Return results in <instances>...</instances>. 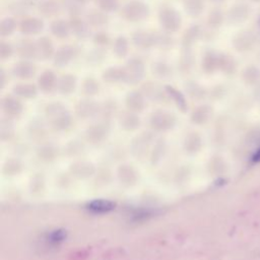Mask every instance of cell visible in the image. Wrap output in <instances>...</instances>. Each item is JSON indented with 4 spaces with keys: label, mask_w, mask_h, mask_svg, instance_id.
I'll use <instances>...</instances> for the list:
<instances>
[{
    "label": "cell",
    "mask_w": 260,
    "mask_h": 260,
    "mask_svg": "<svg viewBox=\"0 0 260 260\" xmlns=\"http://www.w3.org/2000/svg\"><path fill=\"white\" fill-rule=\"evenodd\" d=\"M150 8L141 0H132L120 10L121 17L128 22H141L149 17Z\"/></svg>",
    "instance_id": "1"
},
{
    "label": "cell",
    "mask_w": 260,
    "mask_h": 260,
    "mask_svg": "<svg viewBox=\"0 0 260 260\" xmlns=\"http://www.w3.org/2000/svg\"><path fill=\"white\" fill-rule=\"evenodd\" d=\"M157 18L162 30L168 34L177 32L180 30L183 23V18L180 11L171 6L161 7L158 11Z\"/></svg>",
    "instance_id": "2"
},
{
    "label": "cell",
    "mask_w": 260,
    "mask_h": 260,
    "mask_svg": "<svg viewBox=\"0 0 260 260\" xmlns=\"http://www.w3.org/2000/svg\"><path fill=\"white\" fill-rule=\"evenodd\" d=\"M145 75V65L138 57L130 58L123 66V82L137 84Z\"/></svg>",
    "instance_id": "3"
},
{
    "label": "cell",
    "mask_w": 260,
    "mask_h": 260,
    "mask_svg": "<svg viewBox=\"0 0 260 260\" xmlns=\"http://www.w3.org/2000/svg\"><path fill=\"white\" fill-rule=\"evenodd\" d=\"M79 48L74 45H64L60 47L53 57L55 66L59 68L68 66L79 55Z\"/></svg>",
    "instance_id": "4"
},
{
    "label": "cell",
    "mask_w": 260,
    "mask_h": 260,
    "mask_svg": "<svg viewBox=\"0 0 260 260\" xmlns=\"http://www.w3.org/2000/svg\"><path fill=\"white\" fill-rule=\"evenodd\" d=\"M132 44L140 50H148L156 47V31L136 30L131 35Z\"/></svg>",
    "instance_id": "5"
},
{
    "label": "cell",
    "mask_w": 260,
    "mask_h": 260,
    "mask_svg": "<svg viewBox=\"0 0 260 260\" xmlns=\"http://www.w3.org/2000/svg\"><path fill=\"white\" fill-rule=\"evenodd\" d=\"M45 28L43 19L39 17H25L18 24L19 31L24 36H36L41 34Z\"/></svg>",
    "instance_id": "6"
},
{
    "label": "cell",
    "mask_w": 260,
    "mask_h": 260,
    "mask_svg": "<svg viewBox=\"0 0 260 260\" xmlns=\"http://www.w3.org/2000/svg\"><path fill=\"white\" fill-rule=\"evenodd\" d=\"M71 34L79 40H87L91 36L90 24L81 19L80 16H70L69 19Z\"/></svg>",
    "instance_id": "7"
},
{
    "label": "cell",
    "mask_w": 260,
    "mask_h": 260,
    "mask_svg": "<svg viewBox=\"0 0 260 260\" xmlns=\"http://www.w3.org/2000/svg\"><path fill=\"white\" fill-rule=\"evenodd\" d=\"M15 52L22 60L37 59V43L30 39H20L15 45Z\"/></svg>",
    "instance_id": "8"
},
{
    "label": "cell",
    "mask_w": 260,
    "mask_h": 260,
    "mask_svg": "<svg viewBox=\"0 0 260 260\" xmlns=\"http://www.w3.org/2000/svg\"><path fill=\"white\" fill-rule=\"evenodd\" d=\"M11 72L19 79H30L35 76L37 67L30 60H20L12 66Z\"/></svg>",
    "instance_id": "9"
},
{
    "label": "cell",
    "mask_w": 260,
    "mask_h": 260,
    "mask_svg": "<svg viewBox=\"0 0 260 260\" xmlns=\"http://www.w3.org/2000/svg\"><path fill=\"white\" fill-rule=\"evenodd\" d=\"M37 59L46 61L55 55V47L53 41L49 37H41L37 40Z\"/></svg>",
    "instance_id": "10"
},
{
    "label": "cell",
    "mask_w": 260,
    "mask_h": 260,
    "mask_svg": "<svg viewBox=\"0 0 260 260\" xmlns=\"http://www.w3.org/2000/svg\"><path fill=\"white\" fill-rule=\"evenodd\" d=\"M37 9L42 16L49 18L59 15L62 10V6L56 0H42L38 2Z\"/></svg>",
    "instance_id": "11"
},
{
    "label": "cell",
    "mask_w": 260,
    "mask_h": 260,
    "mask_svg": "<svg viewBox=\"0 0 260 260\" xmlns=\"http://www.w3.org/2000/svg\"><path fill=\"white\" fill-rule=\"evenodd\" d=\"M50 31L51 34L60 40L67 39L71 35V27L69 20L63 18H57L53 20L50 24Z\"/></svg>",
    "instance_id": "12"
},
{
    "label": "cell",
    "mask_w": 260,
    "mask_h": 260,
    "mask_svg": "<svg viewBox=\"0 0 260 260\" xmlns=\"http://www.w3.org/2000/svg\"><path fill=\"white\" fill-rule=\"evenodd\" d=\"M57 78L52 70H45L38 78V84L44 92H50L57 85Z\"/></svg>",
    "instance_id": "13"
},
{
    "label": "cell",
    "mask_w": 260,
    "mask_h": 260,
    "mask_svg": "<svg viewBox=\"0 0 260 260\" xmlns=\"http://www.w3.org/2000/svg\"><path fill=\"white\" fill-rule=\"evenodd\" d=\"M194 64V56L191 48H182L181 55L178 61V68L181 72H189L191 71Z\"/></svg>",
    "instance_id": "14"
},
{
    "label": "cell",
    "mask_w": 260,
    "mask_h": 260,
    "mask_svg": "<svg viewBox=\"0 0 260 260\" xmlns=\"http://www.w3.org/2000/svg\"><path fill=\"white\" fill-rule=\"evenodd\" d=\"M76 86V76L70 73L63 74L57 80V87L62 93H70Z\"/></svg>",
    "instance_id": "15"
},
{
    "label": "cell",
    "mask_w": 260,
    "mask_h": 260,
    "mask_svg": "<svg viewBox=\"0 0 260 260\" xmlns=\"http://www.w3.org/2000/svg\"><path fill=\"white\" fill-rule=\"evenodd\" d=\"M86 21L90 24V26L93 27H102L108 24L109 22V16L107 15V12L99 9V10H91L87 16Z\"/></svg>",
    "instance_id": "16"
},
{
    "label": "cell",
    "mask_w": 260,
    "mask_h": 260,
    "mask_svg": "<svg viewBox=\"0 0 260 260\" xmlns=\"http://www.w3.org/2000/svg\"><path fill=\"white\" fill-rule=\"evenodd\" d=\"M102 78L108 83L123 81V67L110 66L106 68L102 74Z\"/></svg>",
    "instance_id": "17"
},
{
    "label": "cell",
    "mask_w": 260,
    "mask_h": 260,
    "mask_svg": "<svg viewBox=\"0 0 260 260\" xmlns=\"http://www.w3.org/2000/svg\"><path fill=\"white\" fill-rule=\"evenodd\" d=\"M199 35L200 29L198 25L189 26L182 36V48H191L199 38Z\"/></svg>",
    "instance_id": "18"
},
{
    "label": "cell",
    "mask_w": 260,
    "mask_h": 260,
    "mask_svg": "<svg viewBox=\"0 0 260 260\" xmlns=\"http://www.w3.org/2000/svg\"><path fill=\"white\" fill-rule=\"evenodd\" d=\"M106 58H107V51L105 50V48L96 47L95 49L88 52L85 60L88 65L98 66L102 64L106 60Z\"/></svg>",
    "instance_id": "19"
},
{
    "label": "cell",
    "mask_w": 260,
    "mask_h": 260,
    "mask_svg": "<svg viewBox=\"0 0 260 260\" xmlns=\"http://www.w3.org/2000/svg\"><path fill=\"white\" fill-rule=\"evenodd\" d=\"M183 6L190 17H197L201 14L204 4L203 0H183Z\"/></svg>",
    "instance_id": "20"
},
{
    "label": "cell",
    "mask_w": 260,
    "mask_h": 260,
    "mask_svg": "<svg viewBox=\"0 0 260 260\" xmlns=\"http://www.w3.org/2000/svg\"><path fill=\"white\" fill-rule=\"evenodd\" d=\"M113 52L118 58H124L129 52V41L126 37L120 36L116 38L113 44Z\"/></svg>",
    "instance_id": "21"
},
{
    "label": "cell",
    "mask_w": 260,
    "mask_h": 260,
    "mask_svg": "<svg viewBox=\"0 0 260 260\" xmlns=\"http://www.w3.org/2000/svg\"><path fill=\"white\" fill-rule=\"evenodd\" d=\"M173 68L170 64L164 62V61H155L151 64V72L153 75L159 78H166L170 77L173 73Z\"/></svg>",
    "instance_id": "22"
},
{
    "label": "cell",
    "mask_w": 260,
    "mask_h": 260,
    "mask_svg": "<svg viewBox=\"0 0 260 260\" xmlns=\"http://www.w3.org/2000/svg\"><path fill=\"white\" fill-rule=\"evenodd\" d=\"M85 3L80 0H64L63 8L67 11L70 16H80L83 12Z\"/></svg>",
    "instance_id": "23"
},
{
    "label": "cell",
    "mask_w": 260,
    "mask_h": 260,
    "mask_svg": "<svg viewBox=\"0 0 260 260\" xmlns=\"http://www.w3.org/2000/svg\"><path fill=\"white\" fill-rule=\"evenodd\" d=\"M13 91L19 96L30 99L37 94V87L31 83H17L13 86Z\"/></svg>",
    "instance_id": "24"
},
{
    "label": "cell",
    "mask_w": 260,
    "mask_h": 260,
    "mask_svg": "<svg viewBox=\"0 0 260 260\" xmlns=\"http://www.w3.org/2000/svg\"><path fill=\"white\" fill-rule=\"evenodd\" d=\"M16 27H17V24L13 17H9V16L4 17L0 21V36L3 38L10 37L15 31Z\"/></svg>",
    "instance_id": "25"
},
{
    "label": "cell",
    "mask_w": 260,
    "mask_h": 260,
    "mask_svg": "<svg viewBox=\"0 0 260 260\" xmlns=\"http://www.w3.org/2000/svg\"><path fill=\"white\" fill-rule=\"evenodd\" d=\"M174 46V40L168 32L156 31V47L160 49H171Z\"/></svg>",
    "instance_id": "26"
},
{
    "label": "cell",
    "mask_w": 260,
    "mask_h": 260,
    "mask_svg": "<svg viewBox=\"0 0 260 260\" xmlns=\"http://www.w3.org/2000/svg\"><path fill=\"white\" fill-rule=\"evenodd\" d=\"M100 84L98 80L91 76H88L83 79L82 82V90L86 94H94L99 91Z\"/></svg>",
    "instance_id": "27"
},
{
    "label": "cell",
    "mask_w": 260,
    "mask_h": 260,
    "mask_svg": "<svg viewBox=\"0 0 260 260\" xmlns=\"http://www.w3.org/2000/svg\"><path fill=\"white\" fill-rule=\"evenodd\" d=\"M99 9L105 12H114L120 8L119 0H94Z\"/></svg>",
    "instance_id": "28"
},
{
    "label": "cell",
    "mask_w": 260,
    "mask_h": 260,
    "mask_svg": "<svg viewBox=\"0 0 260 260\" xmlns=\"http://www.w3.org/2000/svg\"><path fill=\"white\" fill-rule=\"evenodd\" d=\"M15 52V47H13L10 43L1 41L0 42V59L2 61H6L10 59Z\"/></svg>",
    "instance_id": "29"
},
{
    "label": "cell",
    "mask_w": 260,
    "mask_h": 260,
    "mask_svg": "<svg viewBox=\"0 0 260 260\" xmlns=\"http://www.w3.org/2000/svg\"><path fill=\"white\" fill-rule=\"evenodd\" d=\"M92 41L96 47L105 48L111 43V37L106 31H96L92 36Z\"/></svg>",
    "instance_id": "30"
},
{
    "label": "cell",
    "mask_w": 260,
    "mask_h": 260,
    "mask_svg": "<svg viewBox=\"0 0 260 260\" xmlns=\"http://www.w3.org/2000/svg\"><path fill=\"white\" fill-rule=\"evenodd\" d=\"M29 4L27 2H25L24 0H19V1H15L10 5V10L17 15H23L26 14L29 8Z\"/></svg>",
    "instance_id": "31"
},
{
    "label": "cell",
    "mask_w": 260,
    "mask_h": 260,
    "mask_svg": "<svg viewBox=\"0 0 260 260\" xmlns=\"http://www.w3.org/2000/svg\"><path fill=\"white\" fill-rule=\"evenodd\" d=\"M127 104L132 108H140L143 104L142 96L139 92L133 91L128 94L127 96Z\"/></svg>",
    "instance_id": "32"
},
{
    "label": "cell",
    "mask_w": 260,
    "mask_h": 260,
    "mask_svg": "<svg viewBox=\"0 0 260 260\" xmlns=\"http://www.w3.org/2000/svg\"><path fill=\"white\" fill-rule=\"evenodd\" d=\"M214 66H215V60H214L213 56H211L210 54H206L203 59V62H202L203 69H205L206 71H210L214 68Z\"/></svg>",
    "instance_id": "33"
},
{
    "label": "cell",
    "mask_w": 260,
    "mask_h": 260,
    "mask_svg": "<svg viewBox=\"0 0 260 260\" xmlns=\"http://www.w3.org/2000/svg\"><path fill=\"white\" fill-rule=\"evenodd\" d=\"M252 161L253 162H260V148H258L255 153L252 156Z\"/></svg>",
    "instance_id": "34"
},
{
    "label": "cell",
    "mask_w": 260,
    "mask_h": 260,
    "mask_svg": "<svg viewBox=\"0 0 260 260\" xmlns=\"http://www.w3.org/2000/svg\"><path fill=\"white\" fill-rule=\"evenodd\" d=\"M24 1H25V2H27L29 5H31V4H34L37 0H24Z\"/></svg>",
    "instance_id": "35"
},
{
    "label": "cell",
    "mask_w": 260,
    "mask_h": 260,
    "mask_svg": "<svg viewBox=\"0 0 260 260\" xmlns=\"http://www.w3.org/2000/svg\"><path fill=\"white\" fill-rule=\"evenodd\" d=\"M80 1H81V2H83V3H85V4H86V3H87V2H88V1H90V0H80Z\"/></svg>",
    "instance_id": "36"
}]
</instances>
